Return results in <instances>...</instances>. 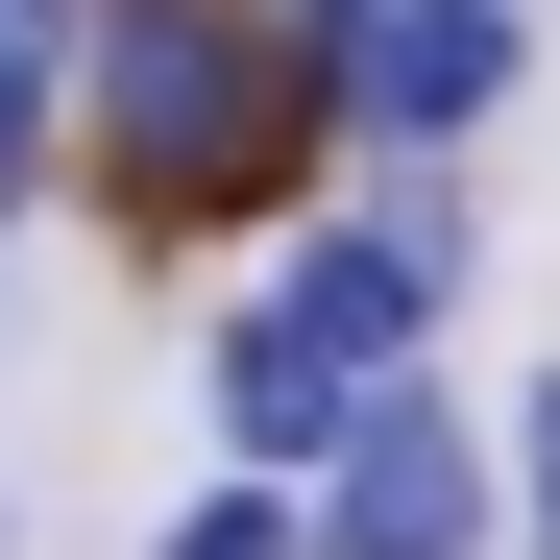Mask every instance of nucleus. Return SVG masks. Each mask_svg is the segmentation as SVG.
I'll return each instance as SVG.
<instances>
[{
    "instance_id": "nucleus-2",
    "label": "nucleus",
    "mask_w": 560,
    "mask_h": 560,
    "mask_svg": "<svg viewBox=\"0 0 560 560\" xmlns=\"http://www.w3.org/2000/svg\"><path fill=\"white\" fill-rule=\"evenodd\" d=\"M463 244H488V220H463V147H341V196L268 244L244 293L390 390V365H439V317H463Z\"/></svg>"
},
{
    "instance_id": "nucleus-8",
    "label": "nucleus",
    "mask_w": 560,
    "mask_h": 560,
    "mask_svg": "<svg viewBox=\"0 0 560 560\" xmlns=\"http://www.w3.org/2000/svg\"><path fill=\"white\" fill-rule=\"evenodd\" d=\"M512 560H560V365H512Z\"/></svg>"
},
{
    "instance_id": "nucleus-5",
    "label": "nucleus",
    "mask_w": 560,
    "mask_h": 560,
    "mask_svg": "<svg viewBox=\"0 0 560 560\" xmlns=\"http://www.w3.org/2000/svg\"><path fill=\"white\" fill-rule=\"evenodd\" d=\"M196 415H220V463L317 488V463H341V415H365V365H341V341H293L268 293H220V341H196Z\"/></svg>"
},
{
    "instance_id": "nucleus-1",
    "label": "nucleus",
    "mask_w": 560,
    "mask_h": 560,
    "mask_svg": "<svg viewBox=\"0 0 560 560\" xmlns=\"http://www.w3.org/2000/svg\"><path fill=\"white\" fill-rule=\"evenodd\" d=\"M341 73L293 0H73V220L122 268H244L341 196Z\"/></svg>"
},
{
    "instance_id": "nucleus-3",
    "label": "nucleus",
    "mask_w": 560,
    "mask_h": 560,
    "mask_svg": "<svg viewBox=\"0 0 560 560\" xmlns=\"http://www.w3.org/2000/svg\"><path fill=\"white\" fill-rule=\"evenodd\" d=\"M317 560H512V439L439 365H390L341 415V463H317Z\"/></svg>"
},
{
    "instance_id": "nucleus-7",
    "label": "nucleus",
    "mask_w": 560,
    "mask_h": 560,
    "mask_svg": "<svg viewBox=\"0 0 560 560\" xmlns=\"http://www.w3.org/2000/svg\"><path fill=\"white\" fill-rule=\"evenodd\" d=\"M147 560H317V488H268V463H196Z\"/></svg>"
},
{
    "instance_id": "nucleus-6",
    "label": "nucleus",
    "mask_w": 560,
    "mask_h": 560,
    "mask_svg": "<svg viewBox=\"0 0 560 560\" xmlns=\"http://www.w3.org/2000/svg\"><path fill=\"white\" fill-rule=\"evenodd\" d=\"M0 220H73V25H0Z\"/></svg>"
},
{
    "instance_id": "nucleus-4",
    "label": "nucleus",
    "mask_w": 560,
    "mask_h": 560,
    "mask_svg": "<svg viewBox=\"0 0 560 560\" xmlns=\"http://www.w3.org/2000/svg\"><path fill=\"white\" fill-rule=\"evenodd\" d=\"M293 25H317L365 147H488L512 73H536V0H293Z\"/></svg>"
}]
</instances>
